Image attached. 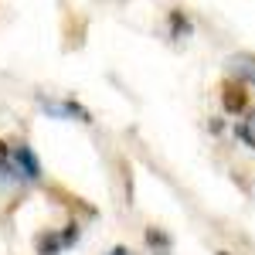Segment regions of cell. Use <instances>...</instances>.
<instances>
[{"mask_svg": "<svg viewBox=\"0 0 255 255\" xmlns=\"http://www.w3.org/2000/svg\"><path fill=\"white\" fill-rule=\"evenodd\" d=\"M10 163H14V177H17V180H27V184H31V180L41 177V160L27 143L10 146Z\"/></svg>", "mask_w": 255, "mask_h": 255, "instance_id": "cell-1", "label": "cell"}, {"mask_svg": "<svg viewBox=\"0 0 255 255\" xmlns=\"http://www.w3.org/2000/svg\"><path fill=\"white\" fill-rule=\"evenodd\" d=\"M218 96H221V109L228 116H242L249 109V92H245V82L238 79H225L218 85Z\"/></svg>", "mask_w": 255, "mask_h": 255, "instance_id": "cell-2", "label": "cell"}, {"mask_svg": "<svg viewBox=\"0 0 255 255\" xmlns=\"http://www.w3.org/2000/svg\"><path fill=\"white\" fill-rule=\"evenodd\" d=\"M72 242H79V225H68L61 235H55V232L38 235V255H61Z\"/></svg>", "mask_w": 255, "mask_h": 255, "instance_id": "cell-3", "label": "cell"}, {"mask_svg": "<svg viewBox=\"0 0 255 255\" xmlns=\"http://www.w3.org/2000/svg\"><path fill=\"white\" fill-rule=\"evenodd\" d=\"M41 109L51 113V116H58V119H82V123H92V113L82 109L75 99H61V102H55V99H41Z\"/></svg>", "mask_w": 255, "mask_h": 255, "instance_id": "cell-4", "label": "cell"}, {"mask_svg": "<svg viewBox=\"0 0 255 255\" xmlns=\"http://www.w3.org/2000/svg\"><path fill=\"white\" fill-rule=\"evenodd\" d=\"M225 65H228L232 79L245 82V85H255V55L252 51H238V55H232Z\"/></svg>", "mask_w": 255, "mask_h": 255, "instance_id": "cell-5", "label": "cell"}, {"mask_svg": "<svg viewBox=\"0 0 255 255\" xmlns=\"http://www.w3.org/2000/svg\"><path fill=\"white\" fill-rule=\"evenodd\" d=\"M167 27H170V38L180 41V38H187L191 31H194V24H191V17L180 10V7H174L170 14H167Z\"/></svg>", "mask_w": 255, "mask_h": 255, "instance_id": "cell-6", "label": "cell"}, {"mask_svg": "<svg viewBox=\"0 0 255 255\" xmlns=\"http://www.w3.org/2000/svg\"><path fill=\"white\" fill-rule=\"evenodd\" d=\"M235 136L249 146V150H255V109H249V116L242 119V123H235Z\"/></svg>", "mask_w": 255, "mask_h": 255, "instance_id": "cell-7", "label": "cell"}, {"mask_svg": "<svg viewBox=\"0 0 255 255\" xmlns=\"http://www.w3.org/2000/svg\"><path fill=\"white\" fill-rule=\"evenodd\" d=\"M0 177H3V180H17V177H14V163H10V146H7L3 139H0Z\"/></svg>", "mask_w": 255, "mask_h": 255, "instance_id": "cell-8", "label": "cell"}, {"mask_svg": "<svg viewBox=\"0 0 255 255\" xmlns=\"http://www.w3.org/2000/svg\"><path fill=\"white\" fill-rule=\"evenodd\" d=\"M146 242H150V245H170V238L160 235L157 228H146Z\"/></svg>", "mask_w": 255, "mask_h": 255, "instance_id": "cell-9", "label": "cell"}, {"mask_svg": "<svg viewBox=\"0 0 255 255\" xmlns=\"http://www.w3.org/2000/svg\"><path fill=\"white\" fill-rule=\"evenodd\" d=\"M109 255H133V252H129V249H123V245H116V249H113Z\"/></svg>", "mask_w": 255, "mask_h": 255, "instance_id": "cell-10", "label": "cell"}, {"mask_svg": "<svg viewBox=\"0 0 255 255\" xmlns=\"http://www.w3.org/2000/svg\"><path fill=\"white\" fill-rule=\"evenodd\" d=\"M218 255H232V252H218Z\"/></svg>", "mask_w": 255, "mask_h": 255, "instance_id": "cell-11", "label": "cell"}]
</instances>
